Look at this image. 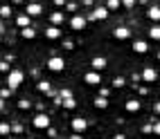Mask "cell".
<instances>
[{"label": "cell", "mask_w": 160, "mask_h": 139, "mask_svg": "<svg viewBox=\"0 0 160 139\" xmlns=\"http://www.w3.org/2000/svg\"><path fill=\"white\" fill-rule=\"evenodd\" d=\"M23 81H25L23 70H12V72L7 74V85H9V88H18Z\"/></svg>", "instance_id": "1"}, {"label": "cell", "mask_w": 160, "mask_h": 139, "mask_svg": "<svg viewBox=\"0 0 160 139\" xmlns=\"http://www.w3.org/2000/svg\"><path fill=\"white\" fill-rule=\"evenodd\" d=\"M32 126H34L36 130H50V117L45 112H38L34 119H32Z\"/></svg>", "instance_id": "2"}, {"label": "cell", "mask_w": 160, "mask_h": 139, "mask_svg": "<svg viewBox=\"0 0 160 139\" xmlns=\"http://www.w3.org/2000/svg\"><path fill=\"white\" fill-rule=\"evenodd\" d=\"M63 67H66V61H63L61 56H52L48 61V70L50 72H63Z\"/></svg>", "instance_id": "3"}, {"label": "cell", "mask_w": 160, "mask_h": 139, "mask_svg": "<svg viewBox=\"0 0 160 139\" xmlns=\"http://www.w3.org/2000/svg\"><path fill=\"white\" fill-rule=\"evenodd\" d=\"M70 126H72V130L77 132V135H81V132L88 128V121H86V119H81V117H77V119H72V121H70Z\"/></svg>", "instance_id": "4"}, {"label": "cell", "mask_w": 160, "mask_h": 139, "mask_svg": "<svg viewBox=\"0 0 160 139\" xmlns=\"http://www.w3.org/2000/svg\"><path fill=\"white\" fill-rule=\"evenodd\" d=\"M83 81H86L88 85H97L102 83V76H99V72H95V70H90V72H86V76H83Z\"/></svg>", "instance_id": "5"}, {"label": "cell", "mask_w": 160, "mask_h": 139, "mask_svg": "<svg viewBox=\"0 0 160 139\" xmlns=\"http://www.w3.org/2000/svg\"><path fill=\"white\" fill-rule=\"evenodd\" d=\"M70 27H72L74 31L86 29V18H83V16H72V18H70Z\"/></svg>", "instance_id": "6"}, {"label": "cell", "mask_w": 160, "mask_h": 139, "mask_svg": "<svg viewBox=\"0 0 160 139\" xmlns=\"http://www.w3.org/2000/svg\"><path fill=\"white\" fill-rule=\"evenodd\" d=\"M156 79H158V72L153 67H144L142 70V81L144 83H156Z\"/></svg>", "instance_id": "7"}, {"label": "cell", "mask_w": 160, "mask_h": 139, "mask_svg": "<svg viewBox=\"0 0 160 139\" xmlns=\"http://www.w3.org/2000/svg\"><path fill=\"white\" fill-rule=\"evenodd\" d=\"M113 36L117 40H126V38H131V29L129 27H115L113 29Z\"/></svg>", "instance_id": "8"}, {"label": "cell", "mask_w": 160, "mask_h": 139, "mask_svg": "<svg viewBox=\"0 0 160 139\" xmlns=\"http://www.w3.org/2000/svg\"><path fill=\"white\" fill-rule=\"evenodd\" d=\"M88 18L90 20H106V18H108V9H106V7H97Z\"/></svg>", "instance_id": "9"}, {"label": "cell", "mask_w": 160, "mask_h": 139, "mask_svg": "<svg viewBox=\"0 0 160 139\" xmlns=\"http://www.w3.org/2000/svg\"><path fill=\"white\" fill-rule=\"evenodd\" d=\"M90 65H92V70H95V72H102L106 65H108V63H106V58H104V56H95V58L90 61Z\"/></svg>", "instance_id": "10"}, {"label": "cell", "mask_w": 160, "mask_h": 139, "mask_svg": "<svg viewBox=\"0 0 160 139\" xmlns=\"http://www.w3.org/2000/svg\"><path fill=\"white\" fill-rule=\"evenodd\" d=\"M133 52H135V54H147V52H149V43L147 40H135L133 43Z\"/></svg>", "instance_id": "11"}, {"label": "cell", "mask_w": 160, "mask_h": 139, "mask_svg": "<svg viewBox=\"0 0 160 139\" xmlns=\"http://www.w3.org/2000/svg\"><path fill=\"white\" fill-rule=\"evenodd\" d=\"M147 18L153 20V23L158 25V23H160V7H149V9H147Z\"/></svg>", "instance_id": "12"}, {"label": "cell", "mask_w": 160, "mask_h": 139, "mask_svg": "<svg viewBox=\"0 0 160 139\" xmlns=\"http://www.w3.org/2000/svg\"><path fill=\"white\" fill-rule=\"evenodd\" d=\"M63 20H66L63 12H52V16H50V23L54 25V27H61V25H63Z\"/></svg>", "instance_id": "13"}, {"label": "cell", "mask_w": 160, "mask_h": 139, "mask_svg": "<svg viewBox=\"0 0 160 139\" xmlns=\"http://www.w3.org/2000/svg\"><path fill=\"white\" fill-rule=\"evenodd\" d=\"M25 12H27V16H41V12H43V7H41L38 2H29Z\"/></svg>", "instance_id": "14"}, {"label": "cell", "mask_w": 160, "mask_h": 139, "mask_svg": "<svg viewBox=\"0 0 160 139\" xmlns=\"http://www.w3.org/2000/svg\"><path fill=\"white\" fill-rule=\"evenodd\" d=\"M45 36H48L50 40H57V38H61V29L54 27V25H50V27L45 29Z\"/></svg>", "instance_id": "15"}, {"label": "cell", "mask_w": 160, "mask_h": 139, "mask_svg": "<svg viewBox=\"0 0 160 139\" xmlns=\"http://www.w3.org/2000/svg\"><path fill=\"white\" fill-rule=\"evenodd\" d=\"M124 108H126V112H138V110L142 108V103H140V101H135V99H129V101L124 103Z\"/></svg>", "instance_id": "16"}, {"label": "cell", "mask_w": 160, "mask_h": 139, "mask_svg": "<svg viewBox=\"0 0 160 139\" xmlns=\"http://www.w3.org/2000/svg\"><path fill=\"white\" fill-rule=\"evenodd\" d=\"M29 18H32V16H27V14L16 16V25H18L20 29H27V27H29Z\"/></svg>", "instance_id": "17"}, {"label": "cell", "mask_w": 160, "mask_h": 139, "mask_svg": "<svg viewBox=\"0 0 160 139\" xmlns=\"http://www.w3.org/2000/svg\"><path fill=\"white\" fill-rule=\"evenodd\" d=\"M149 38H153V40H160V25H153V27H149Z\"/></svg>", "instance_id": "18"}, {"label": "cell", "mask_w": 160, "mask_h": 139, "mask_svg": "<svg viewBox=\"0 0 160 139\" xmlns=\"http://www.w3.org/2000/svg\"><path fill=\"white\" fill-rule=\"evenodd\" d=\"M20 36H23L25 40H32V38L36 36V31L32 29V27H27V29H20Z\"/></svg>", "instance_id": "19"}, {"label": "cell", "mask_w": 160, "mask_h": 139, "mask_svg": "<svg viewBox=\"0 0 160 139\" xmlns=\"http://www.w3.org/2000/svg\"><path fill=\"white\" fill-rule=\"evenodd\" d=\"M36 90H38V92H45V94H48V92L52 90V85H50V81H41V83H36Z\"/></svg>", "instance_id": "20"}, {"label": "cell", "mask_w": 160, "mask_h": 139, "mask_svg": "<svg viewBox=\"0 0 160 139\" xmlns=\"http://www.w3.org/2000/svg\"><path fill=\"white\" fill-rule=\"evenodd\" d=\"M120 7H122V0H108V2H106L108 12H115V9H120Z\"/></svg>", "instance_id": "21"}, {"label": "cell", "mask_w": 160, "mask_h": 139, "mask_svg": "<svg viewBox=\"0 0 160 139\" xmlns=\"http://www.w3.org/2000/svg\"><path fill=\"white\" fill-rule=\"evenodd\" d=\"M95 108H99V110L108 108V101H106V97H97V99H95Z\"/></svg>", "instance_id": "22"}, {"label": "cell", "mask_w": 160, "mask_h": 139, "mask_svg": "<svg viewBox=\"0 0 160 139\" xmlns=\"http://www.w3.org/2000/svg\"><path fill=\"white\" fill-rule=\"evenodd\" d=\"M63 108H66V110H74V108H77V101H74V99L70 97V99L63 101Z\"/></svg>", "instance_id": "23"}, {"label": "cell", "mask_w": 160, "mask_h": 139, "mask_svg": "<svg viewBox=\"0 0 160 139\" xmlns=\"http://www.w3.org/2000/svg\"><path fill=\"white\" fill-rule=\"evenodd\" d=\"M0 16H2V18H9V16H12V7H9V5H2V7H0Z\"/></svg>", "instance_id": "24"}, {"label": "cell", "mask_w": 160, "mask_h": 139, "mask_svg": "<svg viewBox=\"0 0 160 139\" xmlns=\"http://www.w3.org/2000/svg\"><path fill=\"white\" fill-rule=\"evenodd\" d=\"M0 132H2V137H7L9 132H12V126H9V123H5V121H2V123H0Z\"/></svg>", "instance_id": "25"}, {"label": "cell", "mask_w": 160, "mask_h": 139, "mask_svg": "<svg viewBox=\"0 0 160 139\" xmlns=\"http://www.w3.org/2000/svg\"><path fill=\"white\" fill-rule=\"evenodd\" d=\"M0 72H2V74H5V72H7V74L12 72V67H9V63H7V61H2V63H0Z\"/></svg>", "instance_id": "26"}, {"label": "cell", "mask_w": 160, "mask_h": 139, "mask_svg": "<svg viewBox=\"0 0 160 139\" xmlns=\"http://www.w3.org/2000/svg\"><path fill=\"white\" fill-rule=\"evenodd\" d=\"M18 108H20V110H27V108H29V101H27V99H20V101H18Z\"/></svg>", "instance_id": "27"}, {"label": "cell", "mask_w": 160, "mask_h": 139, "mask_svg": "<svg viewBox=\"0 0 160 139\" xmlns=\"http://www.w3.org/2000/svg\"><path fill=\"white\" fill-rule=\"evenodd\" d=\"M133 5H135V0H122V7H126V9H133Z\"/></svg>", "instance_id": "28"}, {"label": "cell", "mask_w": 160, "mask_h": 139, "mask_svg": "<svg viewBox=\"0 0 160 139\" xmlns=\"http://www.w3.org/2000/svg\"><path fill=\"white\" fill-rule=\"evenodd\" d=\"M122 85H124V79H122V76H117V79L113 81V88H122Z\"/></svg>", "instance_id": "29"}, {"label": "cell", "mask_w": 160, "mask_h": 139, "mask_svg": "<svg viewBox=\"0 0 160 139\" xmlns=\"http://www.w3.org/2000/svg\"><path fill=\"white\" fill-rule=\"evenodd\" d=\"M0 94H2V99H7L9 94H12V88H2V92H0Z\"/></svg>", "instance_id": "30"}, {"label": "cell", "mask_w": 160, "mask_h": 139, "mask_svg": "<svg viewBox=\"0 0 160 139\" xmlns=\"http://www.w3.org/2000/svg\"><path fill=\"white\" fill-rule=\"evenodd\" d=\"M142 132H153V126H149V123L142 126Z\"/></svg>", "instance_id": "31"}, {"label": "cell", "mask_w": 160, "mask_h": 139, "mask_svg": "<svg viewBox=\"0 0 160 139\" xmlns=\"http://www.w3.org/2000/svg\"><path fill=\"white\" fill-rule=\"evenodd\" d=\"M153 135H158V137H160V121L153 126Z\"/></svg>", "instance_id": "32"}, {"label": "cell", "mask_w": 160, "mask_h": 139, "mask_svg": "<svg viewBox=\"0 0 160 139\" xmlns=\"http://www.w3.org/2000/svg\"><path fill=\"white\" fill-rule=\"evenodd\" d=\"M54 5L57 7H63V5H66V0H54Z\"/></svg>", "instance_id": "33"}, {"label": "cell", "mask_w": 160, "mask_h": 139, "mask_svg": "<svg viewBox=\"0 0 160 139\" xmlns=\"http://www.w3.org/2000/svg\"><path fill=\"white\" fill-rule=\"evenodd\" d=\"M113 139H126V137H124V135H122V132H120V135H115V137H113Z\"/></svg>", "instance_id": "34"}, {"label": "cell", "mask_w": 160, "mask_h": 139, "mask_svg": "<svg viewBox=\"0 0 160 139\" xmlns=\"http://www.w3.org/2000/svg\"><path fill=\"white\" fill-rule=\"evenodd\" d=\"M70 139H81V135H77V132H74V135H72Z\"/></svg>", "instance_id": "35"}, {"label": "cell", "mask_w": 160, "mask_h": 139, "mask_svg": "<svg viewBox=\"0 0 160 139\" xmlns=\"http://www.w3.org/2000/svg\"><path fill=\"white\" fill-rule=\"evenodd\" d=\"M156 112H160V101H158V103H156Z\"/></svg>", "instance_id": "36"}, {"label": "cell", "mask_w": 160, "mask_h": 139, "mask_svg": "<svg viewBox=\"0 0 160 139\" xmlns=\"http://www.w3.org/2000/svg\"><path fill=\"white\" fill-rule=\"evenodd\" d=\"M12 2H23V0H12Z\"/></svg>", "instance_id": "37"}, {"label": "cell", "mask_w": 160, "mask_h": 139, "mask_svg": "<svg viewBox=\"0 0 160 139\" xmlns=\"http://www.w3.org/2000/svg\"><path fill=\"white\" fill-rule=\"evenodd\" d=\"M25 139H34V137H25Z\"/></svg>", "instance_id": "38"}, {"label": "cell", "mask_w": 160, "mask_h": 139, "mask_svg": "<svg viewBox=\"0 0 160 139\" xmlns=\"http://www.w3.org/2000/svg\"><path fill=\"white\" fill-rule=\"evenodd\" d=\"M158 58H160V54H158Z\"/></svg>", "instance_id": "39"}]
</instances>
